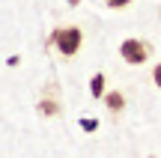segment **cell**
<instances>
[{"instance_id": "1", "label": "cell", "mask_w": 161, "mask_h": 158, "mask_svg": "<svg viewBox=\"0 0 161 158\" xmlns=\"http://www.w3.org/2000/svg\"><path fill=\"white\" fill-rule=\"evenodd\" d=\"M80 45H84V30L78 24H72V27H54L48 42H45V48H57L60 57H75L80 51Z\"/></svg>"}, {"instance_id": "2", "label": "cell", "mask_w": 161, "mask_h": 158, "mask_svg": "<svg viewBox=\"0 0 161 158\" xmlns=\"http://www.w3.org/2000/svg\"><path fill=\"white\" fill-rule=\"evenodd\" d=\"M119 57L128 66H143L152 60V42L140 39V36H128V39L119 42Z\"/></svg>"}, {"instance_id": "3", "label": "cell", "mask_w": 161, "mask_h": 158, "mask_svg": "<svg viewBox=\"0 0 161 158\" xmlns=\"http://www.w3.org/2000/svg\"><path fill=\"white\" fill-rule=\"evenodd\" d=\"M36 111H39V117H60V113H63V105H60V99H57V93H54V87H51V95H48V90L42 93V99H39V105H36Z\"/></svg>"}, {"instance_id": "4", "label": "cell", "mask_w": 161, "mask_h": 158, "mask_svg": "<svg viewBox=\"0 0 161 158\" xmlns=\"http://www.w3.org/2000/svg\"><path fill=\"white\" fill-rule=\"evenodd\" d=\"M104 107H108V113L116 119L122 111H125V93H119V90H110V93H104Z\"/></svg>"}, {"instance_id": "5", "label": "cell", "mask_w": 161, "mask_h": 158, "mask_svg": "<svg viewBox=\"0 0 161 158\" xmlns=\"http://www.w3.org/2000/svg\"><path fill=\"white\" fill-rule=\"evenodd\" d=\"M90 95L92 99H104V72H96L90 78Z\"/></svg>"}, {"instance_id": "6", "label": "cell", "mask_w": 161, "mask_h": 158, "mask_svg": "<svg viewBox=\"0 0 161 158\" xmlns=\"http://www.w3.org/2000/svg\"><path fill=\"white\" fill-rule=\"evenodd\" d=\"M128 3H131V0H104V6H108V9H125Z\"/></svg>"}, {"instance_id": "7", "label": "cell", "mask_w": 161, "mask_h": 158, "mask_svg": "<svg viewBox=\"0 0 161 158\" xmlns=\"http://www.w3.org/2000/svg\"><path fill=\"white\" fill-rule=\"evenodd\" d=\"M152 84H155V87L161 90V63H155V66H152Z\"/></svg>"}, {"instance_id": "8", "label": "cell", "mask_w": 161, "mask_h": 158, "mask_svg": "<svg viewBox=\"0 0 161 158\" xmlns=\"http://www.w3.org/2000/svg\"><path fill=\"white\" fill-rule=\"evenodd\" d=\"M80 125H84L86 131H96V128H98V123H96V119H86V117L80 119Z\"/></svg>"}]
</instances>
